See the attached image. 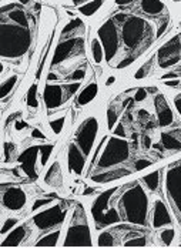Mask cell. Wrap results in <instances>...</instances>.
I'll return each mask as SVG.
<instances>
[{
	"label": "cell",
	"instance_id": "42",
	"mask_svg": "<svg viewBox=\"0 0 181 248\" xmlns=\"http://www.w3.org/2000/svg\"><path fill=\"white\" fill-rule=\"evenodd\" d=\"M31 136H33L34 139H45V134H43L40 130H37V128L31 131Z\"/></svg>",
	"mask_w": 181,
	"mask_h": 248
},
{
	"label": "cell",
	"instance_id": "24",
	"mask_svg": "<svg viewBox=\"0 0 181 248\" xmlns=\"http://www.w3.org/2000/svg\"><path fill=\"white\" fill-rule=\"evenodd\" d=\"M59 237H60V231L57 230V231H54V232H50L49 235L40 238V240L36 243V246H37V247H54V246L57 244Z\"/></svg>",
	"mask_w": 181,
	"mask_h": 248
},
{
	"label": "cell",
	"instance_id": "44",
	"mask_svg": "<svg viewBox=\"0 0 181 248\" xmlns=\"http://www.w3.org/2000/svg\"><path fill=\"white\" fill-rule=\"evenodd\" d=\"M134 0H116V3L119 4V6H127L130 3H133Z\"/></svg>",
	"mask_w": 181,
	"mask_h": 248
},
{
	"label": "cell",
	"instance_id": "47",
	"mask_svg": "<svg viewBox=\"0 0 181 248\" xmlns=\"http://www.w3.org/2000/svg\"><path fill=\"white\" fill-rule=\"evenodd\" d=\"M89 1H91V0H73V3H75L76 6H80L81 3H89Z\"/></svg>",
	"mask_w": 181,
	"mask_h": 248
},
{
	"label": "cell",
	"instance_id": "49",
	"mask_svg": "<svg viewBox=\"0 0 181 248\" xmlns=\"http://www.w3.org/2000/svg\"><path fill=\"white\" fill-rule=\"evenodd\" d=\"M176 1H181V0H176Z\"/></svg>",
	"mask_w": 181,
	"mask_h": 248
},
{
	"label": "cell",
	"instance_id": "9",
	"mask_svg": "<svg viewBox=\"0 0 181 248\" xmlns=\"http://www.w3.org/2000/svg\"><path fill=\"white\" fill-rule=\"evenodd\" d=\"M158 66L161 69H167L179 63L181 59V36H176L168 40L164 46H161L158 53Z\"/></svg>",
	"mask_w": 181,
	"mask_h": 248
},
{
	"label": "cell",
	"instance_id": "30",
	"mask_svg": "<svg viewBox=\"0 0 181 248\" xmlns=\"http://www.w3.org/2000/svg\"><path fill=\"white\" fill-rule=\"evenodd\" d=\"M52 151V144H47V146H42V147H40V158H42L40 163H42V166H46V163L49 161V157H50Z\"/></svg>",
	"mask_w": 181,
	"mask_h": 248
},
{
	"label": "cell",
	"instance_id": "3",
	"mask_svg": "<svg viewBox=\"0 0 181 248\" xmlns=\"http://www.w3.org/2000/svg\"><path fill=\"white\" fill-rule=\"evenodd\" d=\"M147 205L149 200L143 188L138 184L131 186L120 200L121 214L120 218L131 224L146 225L147 224Z\"/></svg>",
	"mask_w": 181,
	"mask_h": 248
},
{
	"label": "cell",
	"instance_id": "18",
	"mask_svg": "<svg viewBox=\"0 0 181 248\" xmlns=\"http://www.w3.org/2000/svg\"><path fill=\"white\" fill-rule=\"evenodd\" d=\"M141 10L150 16H160L166 12V6L161 0H141Z\"/></svg>",
	"mask_w": 181,
	"mask_h": 248
},
{
	"label": "cell",
	"instance_id": "6",
	"mask_svg": "<svg viewBox=\"0 0 181 248\" xmlns=\"http://www.w3.org/2000/svg\"><path fill=\"white\" fill-rule=\"evenodd\" d=\"M99 39L102 42V46L104 50V57L108 64H111L113 59L119 53V39H117V31L113 20H107L103 26L99 29Z\"/></svg>",
	"mask_w": 181,
	"mask_h": 248
},
{
	"label": "cell",
	"instance_id": "40",
	"mask_svg": "<svg viewBox=\"0 0 181 248\" xmlns=\"http://www.w3.org/2000/svg\"><path fill=\"white\" fill-rule=\"evenodd\" d=\"M49 202H52V199L37 200V201L33 204V211H34V210H37V208H40V207H42V205H45V204H49Z\"/></svg>",
	"mask_w": 181,
	"mask_h": 248
},
{
	"label": "cell",
	"instance_id": "2",
	"mask_svg": "<svg viewBox=\"0 0 181 248\" xmlns=\"http://www.w3.org/2000/svg\"><path fill=\"white\" fill-rule=\"evenodd\" d=\"M113 20L121 27V36L117 34L119 39V47L120 43H123L131 51L140 49V47H149V45L157 37L153 33L151 25L141 16H130L126 13H117ZM117 31V30H116Z\"/></svg>",
	"mask_w": 181,
	"mask_h": 248
},
{
	"label": "cell",
	"instance_id": "38",
	"mask_svg": "<svg viewBox=\"0 0 181 248\" xmlns=\"http://www.w3.org/2000/svg\"><path fill=\"white\" fill-rule=\"evenodd\" d=\"M146 97H147V92H146V89H138V90H137V93H136V97H134V100L138 103V101H143Z\"/></svg>",
	"mask_w": 181,
	"mask_h": 248
},
{
	"label": "cell",
	"instance_id": "1",
	"mask_svg": "<svg viewBox=\"0 0 181 248\" xmlns=\"http://www.w3.org/2000/svg\"><path fill=\"white\" fill-rule=\"evenodd\" d=\"M33 42V22L20 4H7L0 12V56L20 59Z\"/></svg>",
	"mask_w": 181,
	"mask_h": 248
},
{
	"label": "cell",
	"instance_id": "16",
	"mask_svg": "<svg viewBox=\"0 0 181 248\" xmlns=\"http://www.w3.org/2000/svg\"><path fill=\"white\" fill-rule=\"evenodd\" d=\"M171 224V217L168 214L167 207L161 201H155L154 213H153V225L155 228H160L163 225H170Z\"/></svg>",
	"mask_w": 181,
	"mask_h": 248
},
{
	"label": "cell",
	"instance_id": "10",
	"mask_svg": "<svg viewBox=\"0 0 181 248\" xmlns=\"http://www.w3.org/2000/svg\"><path fill=\"white\" fill-rule=\"evenodd\" d=\"M167 191L181 218V163L167 173Z\"/></svg>",
	"mask_w": 181,
	"mask_h": 248
},
{
	"label": "cell",
	"instance_id": "46",
	"mask_svg": "<svg viewBox=\"0 0 181 248\" xmlns=\"http://www.w3.org/2000/svg\"><path fill=\"white\" fill-rule=\"evenodd\" d=\"M27 127V124L25 123V122H19V123L16 124V128L17 130H22V128H26Z\"/></svg>",
	"mask_w": 181,
	"mask_h": 248
},
{
	"label": "cell",
	"instance_id": "35",
	"mask_svg": "<svg viewBox=\"0 0 181 248\" xmlns=\"http://www.w3.org/2000/svg\"><path fill=\"white\" fill-rule=\"evenodd\" d=\"M17 224V218H7L4 224H3V228H1V234L4 235L9 230H12L15 225Z\"/></svg>",
	"mask_w": 181,
	"mask_h": 248
},
{
	"label": "cell",
	"instance_id": "43",
	"mask_svg": "<svg viewBox=\"0 0 181 248\" xmlns=\"http://www.w3.org/2000/svg\"><path fill=\"white\" fill-rule=\"evenodd\" d=\"M174 104H176V108L179 110V113H180L181 116V94H179L176 100H174Z\"/></svg>",
	"mask_w": 181,
	"mask_h": 248
},
{
	"label": "cell",
	"instance_id": "17",
	"mask_svg": "<svg viewBox=\"0 0 181 248\" xmlns=\"http://www.w3.org/2000/svg\"><path fill=\"white\" fill-rule=\"evenodd\" d=\"M25 235H26V227H23V225L17 227L6 237V240L1 243V247H16L23 241Z\"/></svg>",
	"mask_w": 181,
	"mask_h": 248
},
{
	"label": "cell",
	"instance_id": "4",
	"mask_svg": "<svg viewBox=\"0 0 181 248\" xmlns=\"http://www.w3.org/2000/svg\"><path fill=\"white\" fill-rule=\"evenodd\" d=\"M91 246H93L91 234L87 224L84 208L81 204H77L64 240V247H91Z\"/></svg>",
	"mask_w": 181,
	"mask_h": 248
},
{
	"label": "cell",
	"instance_id": "27",
	"mask_svg": "<svg viewBox=\"0 0 181 248\" xmlns=\"http://www.w3.org/2000/svg\"><path fill=\"white\" fill-rule=\"evenodd\" d=\"M143 181L146 183V186H147L151 191H154V190H157L158 183H160V173H158V171H154V173L149 174V175H146V177L143 178Z\"/></svg>",
	"mask_w": 181,
	"mask_h": 248
},
{
	"label": "cell",
	"instance_id": "33",
	"mask_svg": "<svg viewBox=\"0 0 181 248\" xmlns=\"http://www.w3.org/2000/svg\"><path fill=\"white\" fill-rule=\"evenodd\" d=\"M116 122H117L116 110L114 108H108V111H107V124H108V128H113Z\"/></svg>",
	"mask_w": 181,
	"mask_h": 248
},
{
	"label": "cell",
	"instance_id": "5",
	"mask_svg": "<svg viewBox=\"0 0 181 248\" xmlns=\"http://www.w3.org/2000/svg\"><path fill=\"white\" fill-rule=\"evenodd\" d=\"M129 157V144L127 141L121 139L111 137L107 143V147L100 157L99 169H108L113 167L121 161H124Z\"/></svg>",
	"mask_w": 181,
	"mask_h": 248
},
{
	"label": "cell",
	"instance_id": "14",
	"mask_svg": "<svg viewBox=\"0 0 181 248\" xmlns=\"http://www.w3.org/2000/svg\"><path fill=\"white\" fill-rule=\"evenodd\" d=\"M86 155L83 154V151H80V147L76 144H70L69 147V154H67V160H69V169L70 171L75 174H81L84 170V164H86Z\"/></svg>",
	"mask_w": 181,
	"mask_h": 248
},
{
	"label": "cell",
	"instance_id": "11",
	"mask_svg": "<svg viewBox=\"0 0 181 248\" xmlns=\"http://www.w3.org/2000/svg\"><path fill=\"white\" fill-rule=\"evenodd\" d=\"M3 205L12 211L22 210L26 205V193L17 187H10L7 190L3 188Z\"/></svg>",
	"mask_w": 181,
	"mask_h": 248
},
{
	"label": "cell",
	"instance_id": "29",
	"mask_svg": "<svg viewBox=\"0 0 181 248\" xmlns=\"http://www.w3.org/2000/svg\"><path fill=\"white\" fill-rule=\"evenodd\" d=\"M99 246L100 247H113L114 246V237L110 232H102L99 235Z\"/></svg>",
	"mask_w": 181,
	"mask_h": 248
},
{
	"label": "cell",
	"instance_id": "45",
	"mask_svg": "<svg viewBox=\"0 0 181 248\" xmlns=\"http://www.w3.org/2000/svg\"><path fill=\"white\" fill-rule=\"evenodd\" d=\"M151 146V139L150 137H144V147L149 149Z\"/></svg>",
	"mask_w": 181,
	"mask_h": 248
},
{
	"label": "cell",
	"instance_id": "34",
	"mask_svg": "<svg viewBox=\"0 0 181 248\" xmlns=\"http://www.w3.org/2000/svg\"><path fill=\"white\" fill-rule=\"evenodd\" d=\"M124 246H126V247H144V246H146V238H144V237L133 238V240L127 241Z\"/></svg>",
	"mask_w": 181,
	"mask_h": 248
},
{
	"label": "cell",
	"instance_id": "50",
	"mask_svg": "<svg viewBox=\"0 0 181 248\" xmlns=\"http://www.w3.org/2000/svg\"><path fill=\"white\" fill-rule=\"evenodd\" d=\"M180 134H181V130H180Z\"/></svg>",
	"mask_w": 181,
	"mask_h": 248
},
{
	"label": "cell",
	"instance_id": "8",
	"mask_svg": "<svg viewBox=\"0 0 181 248\" xmlns=\"http://www.w3.org/2000/svg\"><path fill=\"white\" fill-rule=\"evenodd\" d=\"M97 130H99V123L94 117L87 119L78 127L77 133H76V141L84 155H89V153L91 151V147L97 136Z\"/></svg>",
	"mask_w": 181,
	"mask_h": 248
},
{
	"label": "cell",
	"instance_id": "12",
	"mask_svg": "<svg viewBox=\"0 0 181 248\" xmlns=\"http://www.w3.org/2000/svg\"><path fill=\"white\" fill-rule=\"evenodd\" d=\"M40 153V147H29L26 151H23L19 157V163L22 166V170L25 171L29 178L36 180L37 171H36V160L37 154Z\"/></svg>",
	"mask_w": 181,
	"mask_h": 248
},
{
	"label": "cell",
	"instance_id": "23",
	"mask_svg": "<svg viewBox=\"0 0 181 248\" xmlns=\"http://www.w3.org/2000/svg\"><path fill=\"white\" fill-rule=\"evenodd\" d=\"M161 141H163V146L167 150H181V141L173 134L164 133L161 136Z\"/></svg>",
	"mask_w": 181,
	"mask_h": 248
},
{
	"label": "cell",
	"instance_id": "21",
	"mask_svg": "<svg viewBox=\"0 0 181 248\" xmlns=\"http://www.w3.org/2000/svg\"><path fill=\"white\" fill-rule=\"evenodd\" d=\"M130 174V171L127 170H117V171H111V173H103V174H97V175H93L91 180L94 183H108L111 180H117V178H121L124 175Z\"/></svg>",
	"mask_w": 181,
	"mask_h": 248
},
{
	"label": "cell",
	"instance_id": "22",
	"mask_svg": "<svg viewBox=\"0 0 181 248\" xmlns=\"http://www.w3.org/2000/svg\"><path fill=\"white\" fill-rule=\"evenodd\" d=\"M104 0H91L89 3H84L83 6L78 7V12L84 16H93L102 6H103Z\"/></svg>",
	"mask_w": 181,
	"mask_h": 248
},
{
	"label": "cell",
	"instance_id": "13",
	"mask_svg": "<svg viewBox=\"0 0 181 248\" xmlns=\"http://www.w3.org/2000/svg\"><path fill=\"white\" fill-rule=\"evenodd\" d=\"M64 87H60L57 84H47L45 87V103L47 106V108H54L59 107L63 100L66 99V92H63Z\"/></svg>",
	"mask_w": 181,
	"mask_h": 248
},
{
	"label": "cell",
	"instance_id": "15",
	"mask_svg": "<svg viewBox=\"0 0 181 248\" xmlns=\"http://www.w3.org/2000/svg\"><path fill=\"white\" fill-rule=\"evenodd\" d=\"M155 110H157V117H158V124L161 127H166L168 124L173 123V111L166 103V99L163 96L155 97Z\"/></svg>",
	"mask_w": 181,
	"mask_h": 248
},
{
	"label": "cell",
	"instance_id": "20",
	"mask_svg": "<svg viewBox=\"0 0 181 248\" xmlns=\"http://www.w3.org/2000/svg\"><path fill=\"white\" fill-rule=\"evenodd\" d=\"M96 96H97V84H96V83H91V84H89V86L80 93L77 103L80 106H84V104L90 103Z\"/></svg>",
	"mask_w": 181,
	"mask_h": 248
},
{
	"label": "cell",
	"instance_id": "41",
	"mask_svg": "<svg viewBox=\"0 0 181 248\" xmlns=\"http://www.w3.org/2000/svg\"><path fill=\"white\" fill-rule=\"evenodd\" d=\"M114 134H117V136H126V131H124V127H123V124H119L117 125V128L114 130Z\"/></svg>",
	"mask_w": 181,
	"mask_h": 248
},
{
	"label": "cell",
	"instance_id": "32",
	"mask_svg": "<svg viewBox=\"0 0 181 248\" xmlns=\"http://www.w3.org/2000/svg\"><path fill=\"white\" fill-rule=\"evenodd\" d=\"M64 120H66L64 117H60V119H57V120H54V122H50V127H52V130L54 131V134H60V133H61Z\"/></svg>",
	"mask_w": 181,
	"mask_h": 248
},
{
	"label": "cell",
	"instance_id": "39",
	"mask_svg": "<svg viewBox=\"0 0 181 248\" xmlns=\"http://www.w3.org/2000/svg\"><path fill=\"white\" fill-rule=\"evenodd\" d=\"M147 75H149V64H144V66L136 73V78H144Z\"/></svg>",
	"mask_w": 181,
	"mask_h": 248
},
{
	"label": "cell",
	"instance_id": "48",
	"mask_svg": "<svg viewBox=\"0 0 181 248\" xmlns=\"http://www.w3.org/2000/svg\"><path fill=\"white\" fill-rule=\"evenodd\" d=\"M111 83H114V77H110V78L107 80V86H110Z\"/></svg>",
	"mask_w": 181,
	"mask_h": 248
},
{
	"label": "cell",
	"instance_id": "28",
	"mask_svg": "<svg viewBox=\"0 0 181 248\" xmlns=\"http://www.w3.org/2000/svg\"><path fill=\"white\" fill-rule=\"evenodd\" d=\"M27 104H29V107H37V84H33L31 87H30V90H29V93H27Z\"/></svg>",
	"mask_w": 181,
	"mask_h": 248
},
{
	"label": "cell",
	"instance_id": "19",
	"mask_svg": "<svg viewBox=\"0 0 181 248\" xmlns=\"http://www.w3.org/2000/svg\"><path fill=\"white\" fill-rule=\"evenodd\" d=\"M45 181L49 186H54V187L61 186V171H60V164L59 163H54L50 167V170L47 171L46 177H45Z\"/></svg>",
	"mask_w": 181,
	"mask_h": 248
},
{
	"label": "cell",
	"instance_id": "25",
	"mask_svg": "<svg viewBox=\"0 0 181 248\" xmlns=\"http://www.w3.org/2000/svg\"><path fill=\"white\" fill-rule=\"evenodd\" d=\"M16 83H17V76H12L7 80H4L3 84H1V87H0V97L3 100L6 99L7 94L13 90V87H15Z\"/></svg>",
	"mask_w": 181,
	"mask_h": 248
},
{
	"label": "cell",
	"instance_id": "36",
	"mask_svg": "<svg viewBox=\"0 0 181 248\" xmlns=\"http://www.w3.org/2000/svg\"><path fill=\"white\" fill-rule=\"evenodd\" d=\"M86 76V70L84 69H76L72 75L69 76L70 80H76V81H81Z\"/></svg>",
	"mask_w": 181,
	"mask_h": 248
},
{
	"label": "cell",
	"instance_id": "7",
	"mask_svg": "<svg viewBox=\"0 0 181 248\" xmlns=\"http://www.w3.org/2000/svg\"><path fill=\"white\" fill-rule=\"evenodd\" d=\"M66 213H67V207H64L63 204L53 205L52 208L36 214L33 217V223L40 230H49L63 223L66 218Z\"/></svg>",
	"mask_w": 181,
	"mask_h": 248
},
{
	"label": "cell",
	"instance_id": "26",
	"mask_svg": "<svg viewBox=\"0 0 181 248\" xmlns=\"http://www.w3.org/2000/svg\"><path fill=\"white\" fill-rule=\"evenodd\" d=\"M91 54H93V59H94L96 63H102V60H103V46H102L99 39H94L91 42Z\"/></svg>",
	"mask_w": 181,
	"mask_h": 248
},
{
	"label": "cell",
	"instance_id": "37",
	"mask_svg": "<svg viewBox=\"0 0 181 248\" xmlns=\"http://www.w3.org/2000/svg\"><path fill=\"white\" fill-rule=\"evenodd\" d=\"M150 166H151V161H149V160H137L134 169H136L137 171H140V170L147 169V167H150Z\"/></svg>",
	"mask_w": 181,
	"mask_h": 248
},
{
	"label": "cell",
	"instance_id": "31",
	"mask_svg": "<svg viewBox=\"0 0 181 248\" xmlns=\"http://www.w3.org/2000/svg\"><path fill=\"white\" fill-rule=\"evenodd\" d=\"M161 240H163V243L166 244V246H170L171 244V241L174 240V230L173 228H167V230H164L163 232H161Z\"/></svg>",
	"mask_w": 181,
	"mask_h": 248
}]
</instances>
